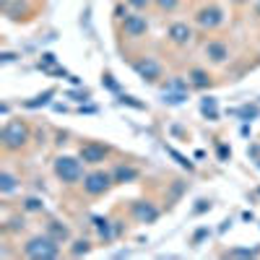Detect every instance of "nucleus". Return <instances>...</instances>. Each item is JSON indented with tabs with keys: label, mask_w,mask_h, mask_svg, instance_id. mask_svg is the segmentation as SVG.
Instances as JSON below:
<instances>
[{
	"label": "nucleus",
	"mask_w": 260,
	"mask_h": 260,
	"mask_svg": "<svg viewBox=\"0 0 260 260\" xmlns=\"http://www.w3.org/2000/svg\"><path fill=\"white\" fill-rule=\"evenodd\" d=\"M55 175H57L62 182L73 185L76 180H81V175H83V167H81V161H76V159L60 156V159L55 161Z\"/></svg>",
	"instance_id": "1"
},
{
	"label": "nucleus",
	"mask_w": 260,
	"mask_h": 260,
	"mask_svg": "<svg viewBox=\"0 0 260 260\" xmlns=\"http://www.w3.org/2000/svg\"><path fill=\"white\" fill-rule=\"evenodd\" d=\"M29 138V130L21 125V122H8L3 127V146L6 148H21Z\"/></svg>",
	"instance_id": "2"
},
{
	"label": "nucleus",
	"mask_w": 260,
	"mask_h": 260,
	"mask_svg": "<svg viewBox=\"0 0 260 260\" xmlns=\"http://www.w3.org/2000/svg\"><path fill=\"white\" fill-rule=\"evenodd\" d=\"M107 187H110V175H107V172H94V175H89L83 180V190L89 195H99Z\"/></svg>",
	"instance_id": "3"
},
{
	"label": "nucleus",
	"mask_w": 260,
	"mask_h": 260,
	"mask_svg": "<svg viewBox=\"0 0 260 260\" xmlns=\"http://www.w3.org/2000/svg\"><path fill=\"white\" fill-rule=\"evenodd\" d=\"M107 156V148L104 146H96V143H86L81 148V159L83 161H89V164H96V161H104Z\"/></svg>",
	"instance_id": "4"
},
{
	"label": "nucleus",
	"mask_w": 260,
	"mask_h": 260,
	"mask_svg": "<svg viewBox=\"0 0 260 260\" xmlns=\"http://www.w3.org/2000/svg\"><path fill=\"white\" fill-rule=\"evenodd\" d=\"M198 21H201V26H219L221 24V11L219 8H203Z\"/></svg>",
	"instance_id": "5"
},
{
	"label": "nucleus",
	"mask_w": 260,
	"mask_h": 260,
	"mask_svg": "<svg viewBox=\"0 0 260 260\" xmlns=\"http://www.w3.org/2000/svg\"><path fill=\"white\" fill-rule=\"evenodd\" d=\"M47 242H50V240H31L29 247H26V252H29V255H55L57 247H45Z\"/></svg>",
	"instance_id": "6"
},
{
	"label": "nucleus",
	"mask_w": 260,
	"mask_h": 260,
	"mask_svg": "<svg viewBox=\"0 0 260 260\" xmlns=\"http://www.w3.org/2000/svg\"><path fill=\"white\" fill-rule=\"evenodd\" d=\"M169 37H172V42H177V45H185V42L190 39L187 24H172L169 26Z\"/></svg>",
	"instance_id": "7"
},
{
	"label": "nucleus",
	"mask_w": 260,
	"mask_h": 260,
	"mask_svg": "<svg viewBox=\"0 0 260 260\" xmlns=\"http://www.w3.org/2000/svg\"><path fill=\"white\" fill-rule=\"evenodd\" d=\"M206 55H211L213 60H224L226 57V47L221 45V42H211V45H206Z\"/></svg>",
	"instance_id": "8"
},
{
	"label": "nucleus",
	"mask_w": 260,
	"mask_h": 260,
	"mask_svg": "<svg viewBox=\"0 0 260 260\" xmlns=\"http://www.w3.org/2000/svg\"><path fill=\"white\" fill-rule=\"evenodd\" d=\"M125 26H127L130 31H133V34H141V31L146 29V21H143L141 16H136V18H130V21H127V24H125Z\"/></svg>",
	"instance_id": "9"
},
{
	"label": "nucleus",
	"mask_w": 260,
	"mask_h": 260,
	"mask_svg": "<svg viewBox=\"0 0 260 260\" xmlns=\"http://www.w3.org/2000/svg\"><path fill=\"white\" fill-rule=\"evenodd\" d=\"M117 177H120V180H133V177H138V172H136V169H125V167H120V169H117Z\"/></svg>",
	"instance_id": "10"
},
{
	"label": "nucleus",
	"mask_w": 260,
	"mask_h": 260,
	"mask_svg": "<svg viewBox=\"0 0 260 260\" xmlns=\"http://www.w3.org/2000/svg\"><path fill=\"white\" fill-rule=\"evenodd\" d=\"M192 78H195V83H198V86H206V76H203L201 71H195V73H192Z\"/></svg>",
	"instance_id": "11"
},
{
	"label": "nucleus",
	"mask_w": 260,
	"mask_h": 260,
	"mask_svg": "<svg viewBox=\"0 0 260 260\" xmlns=\"http://www.w3.org/2000/svg\"><path fill=\"white\" fill-rule=\"evenodd\" d=\"M156 3H159L161 8H175V6H177V0H156Z\"/></svg>",
	"instance_id": "12"
}]
</instances>
